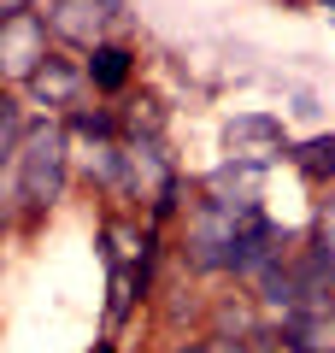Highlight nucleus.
I'll return each mask as SVG.
<instances>
[{"mask_svg": "<svg viewBox=\"0 0 335 353\" xmlns=\"http://www.w3.org/2000/svg\"><path fill=\"white\" fill-rule=\"evenodd\" d=\"M65 159H71L65 130L59 124H36L24 136V148H18V159H12L18 194H24L30 206H53V201H59V183H65Z\"/></svg>", "mask_w": 335, "mask_h": 353, "instance_id": "f257e3e1", "label": "nucleus"}, {"mask_svg": "<svg viewBox=\"0 0 335 353\" xmlns=\"http://www.w3.org/2000/svg\"><path fill=\"white\" fill-rule=\"evenodd\" d=\"M0 59H6V71L18 83H30L48 65V18H36V12L6 18V30H0Z\"/></svg>", "mask_w": 335, "mask_h": 353, "instance_id": "f03ea898", "label": "nucleus"}, {"mask_svg": "<svg viewBox=\"0 0 335 353\" xmlns=\"http://www.w3.org/2000/svg\"><path fill=\"white\" fill-rule=\"evenodd\" d=\"M118 18V6L112 0H53V12H48V24H53V36H65V41H77V48H106V24Z\"/></svg>", "mask_w": 335, "mask_h": 353, "instance_id": "7ed1b4c3", "label": "nucleus"}, {"mask_svg": "<svg viewBox=\"0 0 335 353\" xmlns=\"http://www.w3.org/2000/svg\"><path fill=\"white\" fill-rule=\"evenodd\" d=\"M276 148H283V124H276V118L253 112V118H236V124H230V153H236V159L265 165Z\"/></svg>", "mask_w": 335, "mask_h": 353, "instance_id": "20e7f679", "label": "nucleus"}, {"mask_svg": "<svg viewBox=\"0 0 335 353\" xmlns=\"http://www.w3.org/2000/svg\"><path fill=\"white\" fill-rule=\"evenodd\" d=\"M30 88H36V101H41V106H71V101H77V88H83V77H77L71 65L48 59L36 77H30Z\"/></svg>", "mask_w": 335, "mask_h": 353, "instance_id": "39448f33", "label": "nucleus"}, {"mask_svg": "<svg viewBox=\"0 0 335 353\" xmlns=\"http://www.w3.org/2000/svg\"><path fill=\"white\" fill-rule=\"evenodd\" d=\"M88 77H94V88H124V77H130V53L124 48H94V59H88Z\"/></svg>", "mask_w": 335, "mask_h": 353, "instance_id": "423d86ee", "label": "nucleus"}, {"mask_svg": "<svg viewBox=\"0 0 335 353\" xmlns=\"http://www.w3.org/2000/svg\"><path fill=\"white\" fill-rule=\"evenodd\" d=\"M294 165H300L306 176H329V171H335V136L300 141V148H294Z\"/></svg>", "mask_w": 335, "mask_h": 353, "instance_id": "0eeeda50", "label": "nucleus"}, {"mask_svg": "<svg viewBox=\"0 0 335 353\" xmlns=\"http://www.w3.org/2000/svg\"><path fill=\"white\" fill-rule=\"evenodd\" d=\"M188 353H247L241 341H223V336H212V341H194Z\"/></svg>", "mask_w": 335, "mask_h": 353, "instance_id": "6e6552de", "label": "nucleus"}, {"mask_svg": "<svg viewBox=\"0 0 335 353\" xmlns=\"http://www.w3.org/2000/svg\"><path fill=\"white\" fill-rule=\"evenodd\" d=\"M0 6H6V18H18V12H30L24 0H0Z\"/></svg>", "mask_w": 335, "mask_h": 353, "instance_id": "1a4fd4ad", "label": "nucleus"}, {"mask_svg": "<svg viewBox=\"0 0 335 353\" xmlns=\"http://www.w3.org/2000/svg\"><path fill=\"white\" fill-rule=\"evenodd\" d=\"M94 353H118V347H106V341H100V347H94Z\"/></svg>", "mask_w": 335, "mask_h": 353, "instance_id": "9d476101", "label": "nucleus"}, {"mask_svg": "<svg viewBox=\"0 0 335 353\" xmlns=\"http://www.w3.org/2000/svg\"><path fill=\"white\" fill-rule=\"evenodd\" d=\"M329 6H335V0H329Z\"/></svg>", "mask_w": 335, "mask_h": 353, "instance_id": "9b49d317", "label": "nucleus"}]
</instances>
